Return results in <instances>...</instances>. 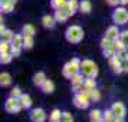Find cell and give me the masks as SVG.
<instances>
[{
    "label": "cell",
    "mask_w": 128,
    "mask_h": 122,
    "mask_svg": "<svg viewBox=\"0 0 128 122\" xmlns=\"http://www.w3.org/2000/svg\"><path fill=\"white\" fill-rule=\"evenodd\" d=\"M79 10H81L82 13H85V14L91 13V10H92V3H91L89 0H84V1H81V3H79Z\"/></svg>",
    "instance_id": "19"
},
{
    "label": "cell",
    "mask_w": 128,
    "mask_h": 122,
    "mask_svg": "<svg viewBox=\"0 0 128 122\" xmlns=\"http://www.w3.org/2000/svg\"><path fill=\"white\" fill-rule=\"evenodd\" d=\"M110 63H111L112 70H114L115 73H122V72H124V69H122V56L118 52L110 59Z\"/></svg>",
    "instance_id": "7"
},
{
    "label": "cell",
    "mask_w": 128,
    "mask_h": 122,
    "mask_svg": "<svg viewBox=\"0 0 128 122\" xmlns=\"http://www.w3.org/2000/svg\"><path fill=\"white\" fill-rule=\"evenodd\" d=\"M88 93H89V98H91V101H95V102H96V101H99V99H101V93H99V91L96 89V88H95V89H91V91L88 89Z\"/></svg>",
    "instance_id": "28"
},
{
    "label": "cell",
    "mask_w": 128,
    "mask_h": 122,
    "mask_svg": "<svg viewBox=\"0 0 128 122\" xmlns=\"http://www.w3.org/2000/svg\"><path fill=\"white\" fill-rule=\"evenodd\" d=\"M62 122H74V116L70 112H64L62 115Z\"/></svg>",
    "instance_id": "36"
},
{
    "label": "cell",
    "mask_w": 128,
    "mask_h": 122,
    "mask_svg": "<svg viewBox=\"0 0 128 122\" xmlns=\"http://www.w3.org/2000/svg\"><path fill=\"white\" fill-rule=\"evenodd\" d=\"M66 7H68V10H69L70 16H74L76 13V10H79V3H78V0H68Z\"/></svg>",
    "instance_id": "17"
},
{
    "label": "cell",
    "mask_w": 128,
    "mask_h": 122,
    "mask_svg": "<svg viewBox=\"0 0 128 122\" xmlns=\"http://www.w3.org/2000/svg\"><path fill=\"white\" fill-rule=\"evenodd\" d=\"M84 86H85V89H95L96 88V82H95V79H94L92 76H88V79H85V82H84Z\"/></svg>",
    "instance_id": "24"
},
{
    "label": "cell",
    "mask_w": 128,
    "mask_h": 122,
    "mask_svg": "<svg viewBox=\"0 0 128 122\" xmlns=\"http://www.w3.org/2000/svg\"><path fill=\"white\" fill-rule=\"evenodd\" d=\"M0 56H2V58H0V62H2L3 65H6V63H10V62H12V59H13V55H12V52L2 53Z\"/></svg>",
    "instance_id": "29"
},
{
    "label": "cell",
    "mask_w": 128,
    "mask_h": 122,
    "mask_svg": "<svg viewBox=\"0 0 128 122\" xmlns=\"http://www.w3.org/2000/svg\"><path fill=\"white\" fill-rule=\"evenodd\" d=\"M19 101H20L22 108H30L32 106V98H30L28 93H22V96L19 98Z\"/></svg>",
    "instance_id": "21"
},
{
    "label": "cell",
    "mask_w": 128,
    "mask_h": 122,
    "mask_svg": "<svg viewBox=\"0 0 128 122\" xmlns=\"http://www.w3.org/2000/svg\"><path fill=\"white\" fill-rule=\"evenodd\" d=\"M122 69H124V72L128 73V56L122 59Z\"/></svg>",
    "instance_id": "38"
},
{
    "label": "cell",
    "mask_w": 128,
    "mask_h": 122,
    "mask_svg": "<svg viewBox=\"0 0 128 122\" xmlns=\"http://www.w3.org/2000/svg\"><path fill=\"white\" fill-rule=\"evenodd\" d=\"M120 3H121V4H124V6H125V4H128V0H120Z\"/></svg>",
    "instance_id": "43"
},
{
    "label": "cell",
    "mask_w": 128,
    "mask_h": 122,
    "mask_svg": "<svg viewBox=\"0 0 128 122\" xmlns=\"http://www.w3.org/2000/svg\"><path fill=\"white\" fill-rule=\"evenodd\" d=\"M111 122H125V121H124V118H121V116H115Z\"/></svg>",
    "instance_id": "41"
},
{
    "label": "cell",
    "mask_w": 128,
    "mask_h": 122,
    "mask_svg": "<svg viewBox=\"0 0 128 122\" xmlns=\"http://www.w3.org/2000/svg\"><path fill=\"white\" fill-rule=\"evenodd\" d=\"M70 81H72V86H79V85H84V82H85V79H84V73H82V72L75 73V75L70 78Z\"/></svg>",
    "instance_id": "16"
},
{
    "label": "cell",
    "mask_w": 128,
    "mask_h": 122,
    "mask_svg": "<svg viewBox=\"0 0 128 122\" xmlns=\"http://www.w3.org/2000/svg\"><path fill=\"white\" fill-rule=\"evenodd\" d=\"M120 33H121V32H118V27H116V26H111V27H108L106 32H105V37H108L111 40H115V39L120 37Z\"/></svg>",
    "instance_id": "12"
},
{
    "label": "cell",
    "mask_w": 128,
    "mask_h": 122,
    "mask_svg": "<svg viewBox=\"0 0 128 122\" xmlns=\"http://www.w3.org/2000/svg\"><path fill=\"white\" fill-rule=\"evenodd\" d=\"M45 82H46V75H45L43 72H38V73L33 76V83H35L36 86H42Z\"/></svg>",
    "instance_id": "18"
},
{
    "label": "cell",
    "mask_w": 128,
    "mask_h": 122,
    "mask_svg": "<svg viewBox=\"0 0 128 122\" xmlns=\"http://www.w3.org/2000/svg\"><path fill=\"white\" fill-rule=\"evenodd\" d=\"M81 63H82V62L78 58L72 59L70 62H68V63L64 66V70H62L64 76H65V78H68V79H70L75 73L81 72Z\"/></svg>",
    "instance_id": "2"
},
{
    "label": "cell",
    "mask_w": 128,
    "mask_h": 122,
    "mask_svg": "<svg viewBox=\"0 0 128 122\" xmlns=\"http://www.w3.org/2000/svg\"><path fill=\"white\" fill-rule=\"evenodd\" d=\"M0 85L3 88H7V86H10L12 85V76L9 75V73H2L0 75Z\"/></svg>",
    "instance_id": "20"
},
{
    "label": "cell",
    "mask_w": 128,
    "mask_h": 122,
    "mask_svg": "<svg viewBox=\"0 0 128 122\" xmlns=\"http://www.w3.org/2000/svg\"><path fill=\"white\" fill-rule=\"evenodd\" d=\"M127 52H128V43H127Z\"/></svg>",
    "instance_id": "45"
},
{
    "label": "cell",
    "mask_w": 128,
    "mask_h": 122,
    "mask_svg": "<svg viewBox=\"0 0 128 122\" xmlns=\"http://www.w3.org/2000/svg\"><path fill=\"white\" fill-rule=\"evenodd\" d=\"M2 35V40L3 42H10L12 43V40H13V37H14V33H13L12 30H4L3 33H0Z\"/></svg>",
    "instance_id": "25"
},
{
    "label": "cell",
    "mask_w": 128,
    "mask_h": 122,
    "mask_svg": "<svg viewBox=\"0 0 128 122\" xmlns=\"http://www.w3.org/2000/svg\"><path fill=\"white\" fill-rule=\"evenodd\" d=\"M10 47H12L10 42H3L2 40V43H0V55H2V53H7Z\"/></svg>",
    "instance_id": "33"
},
{
    "label": "cell",
    "mask_w": 128,
    "mask_h": 122,
    "mask_svg": "<svg viewBox=\"0 0 128 122\" xmlns=\"http://www.w3.org/2000/svg\"><path fill=\"white\" fill-rule=\"evenodd\" d=\"M42 24H43L46 29H53L55 24H56V19H55V16H49V14H46V16L42 17Z\"/></svg>",
    "instance_id": "11"
},
{
    "label": "cell",
    "mask_w": 128,
    "mask_h": 122,
    "mask_svg": "<svg viewBox=\"0 0 128 122\" xmlns=\"http://www.w3.org/2000/svg\"><path fill=\"white\" fill-rule=\"evenodd\" d=\"M4 30H6V27H4V26H3V23H2V26H0V33H3V32H4Z\"/></svg>",
    "instance_id": "42"
},
{
    "label": "cell",
    "mask_w": 128,
    "mask_h": 122,
    "mask_svg": "<svg viewBox=\"0 0 128 122\" xmlns=\"http://www.w3.org/2000/svg\"><path fill=\"white\" fill-rule=\"evenodd\" d=\"M14 4H16L14 0H2V12H4V13L12 12L14 9Z\"/></svg>",
    "instance_id": "13"
},
{
    "label": "cell",
    "mask_w": 128,
    "mask_h": 122,
    "mask_svg": "<svg viewBox=\"0 0 128 122\" xmlns=\"http://www.w3.org/2000/svg\"><path fill=\"white\" fill-rule=\"evenodd\" d=\"M91 104V98H89V95L85 92H78L74 96V105H75L76 108H79V109H86L88 106Z\"/></svg>",
    "instance_id": "4"
},
{
    "label": "cell",
    "mask_w": 128,
    "mask_h": 122,
    "mask_svg": "<svg viewBox=\"0 0 128 122\" xmlns=\"http://www.w3.org/2000/svg\"><path fill=\"white\" fill-rule=\"evenodd\" d=\"M62 115H64V112H60L59 109H53L49 115V119L50 121H62Z\"/></svg>",
    "instance_id": "26"
},
{
    "label": "cell",
    "mask_w": 128,
    "mask_h": 122,
    "mask_svg": "<svg viewBox=\"0 0 128 122\" xmlns=\"http://www.w3.org/2000/svg\"><path fill=\"white\" fill-rule=\"evenodd\" d=\"M46 112L42 109V108H35V109L30 112V121L32 122H45L46 121Z\"/></svg>",
    "instance_id": "8"
},
{
    "label": "cell",
    "mask_w": 128,
    "mask_h": 122,
    "mask_svg": "<svg viewBox=\"0 0 128 122\" xmlns=\"http://www.w3.org/2000/svg\"><path fill=\"white\" fill-rule=\"evenodd\" d=\"M89 118H91V121H92V122H105L104 121V112H101L99 109L91 111Z\"/></svg>",
    "instance_id": "14"
},
{
    "label": "cell",
    "mask_w": 128,
    "mask_h": 122,
    "mask_svg": "<svg viewBox=\"0 0 128 122\" xmlns=\"http://www.w3.org/2000/svg\"><path fill=\"white\" fill-rule=\"evenodd\" d=\"M70 17V13L68 10V7H64V9H59L55 12V19L56 22H60V23H65L68 19Z\"/></svg>",
    "instance_id": "9"
},
{
    "label": "cell",
    "mask_w": 128,
    "mask_h": 122,
    "mask_svg": "<svg viewBox=\"0 0 128 122\" xmlns=\"http://www.w3.org/2000/svg\"><path fill=\"white\" fill-rule=\"evenodd\" d=\"M50 122H62V121H50Z\"/></svg>",
    "instance_id": "44"
},
{
    "label": "cell",
    "mask_w": 128,
    "mask_h": 122,
    "mask_svg": "<svg viewBox=\"0 0 128 122\" xmlns=\"http://www.w3.org/2000/svg\"><path fill=\"white\" fill-rule=\"evenodd\" d=\"M33 43H35L33 36H24V49H32L33 47Z\"/></svg>",
    "instance_id": "31"
},
{
    "label": "cell",
    "mask_w": 128,
    "mask_h": 122,
    "mask_svg": "<svg viewBox=\"0 0 128 122\" xmlns=\"http://www.w3.org/2000/svg\"><path fill=\"white\" fill-rule=\"evenodd\" d=\"M112 112L115 114V116H121V118H124L125 116V114H127V108H125V105L122 104V102H115V104L112 105Z\"/></svg>",
    "instance_id": "10"
},
{
    "label": "cell",
    "mask_w": 128,
    "mask_h": 122,
    "mask_svg": "<svg viewBox=\"0 0 128 122\" xmlns=\"http://www.w3.org/2000/svg\"><path fill=\"white\" fill-rule=\"evenodd\" d=\"M114 46V40H111V39H108V37H105L101 40V47H102V50H105V49H110V47Z\"/></svg>",
    "instance_id": "30"
},
{
    "label": "cell",
    "mask_w": 128,
    "mask_h": 122,
    "mask_svg": "<svg viewBox=\"0 0 128 122\" xmlns=\"http://www.w3.org/2000/svg\"><path fill=\"white\" fill-rule=\"evenodd\" d=\"M115 53H116L115 47L112 46V47H110V49H105V50H104V56H105V58H108V59H111Z\"/></svg>",
    "instance_id": "35"
},
{
    "label": "cell",
    "mask_w": 128,
    "mask_h": 122,
    "mask_svg": "<svg viewBox=\"0 0 128 122\" xmlns=\"http://www.w3.org/2000/svg\"><path fill=\"white\" fill-rule=\"evenodd\" d=\"M81 72L86 76L96 78V75H98V68H96V65L94 63V60L85 59V60H82V63H81Z\"/></svg>",
    "instance_id": "3"
},
{
    "label": "cell",
    "mask_w": 128,
    "mask_h": 122,
    "mask_svg": "<svg viewBox=\"0 0 128 122\" xmlns=\"http://www.w3.org/2000/svg\"><path fill=\"white\" fill-rule=\"evenodd\" d=\"M114 118H115V114L112 112V109H106L104 112V121L105 122H111Z\"/></svg>",
    "instance_id": "32"
},
{
    "label": "cell",
    "mask_w": 128,
    "mask_h": 122,
    "mask_svg": "<svg viewBox=\"0 0 128 122\" xmlns=\"http://www.w3.org/2000/svg\"><path fill=\"white\" fill-rule=\"evenodd\" d=\"M65 36H66V40L69 42V43H75L76 45V43H81V40L84 39V30H82L81 26L74 24V26L68 27Z\"/></svg>",
    "instance_id": "1"
},
{
    "label": "cell",
    "mask_w": 128,
    "mask_h": 122,
    "mask_svg": "<svg viewBox=\"0 0 128 122\" xmlns=\"http://www.w3.org/2000/svg\"><path fill=\"white\" fill-rule=\"evenodd\" d=\"M105 1H106L108 6H116V4L120 3V0H105Z\"/></svg>",
    "instance_id": "40"
},
{
    "label": "cell",
    "mask_w": 128,
    "mask_h": 122,
    "mask_svg": "<svg viewBox=\"0 0 128 122\" xmlns=\"http://www.w3.org/2000/svg\"><path fill=\"white\" fill-rule=\"evenodd\" d=\"M10 52H12L13 56H19L20 55V52H22V49H16V47H10Z\"/></svg>",
    "instance_id": "39"
},
{
    "label": "cell",
    "mask_w": 128,
    "mask_h": 122,
    "mask_svg": "<svg viewBox=\"0 0 128 122\" xmlns=\"http://www.w3.org/2000/svg\"><path fill=\"white\" fill-rule=\"evenodd\" d=\"M40 88H42V91H43L45 93H52L53 91H55V83H53L50 79H46V82H45Z\"/></svg>",
    "instance_id": "22"
},
{
    "label": "cell",
    "mask_w": 128,
    "mask_h": 122,
    "mask_svg": "<svg viewBox=\"0 0 128 122\" xmlns=\"http://www.w3.org/2000/svg\"><path fill=\"white\" fill-rule=\"evenodd\" d=\"M112 20H114L116 24L128 23V12L124 7H118V9H115V12L112 13Z\"/></svg>",
    "instance_id": "5"
},
{
    "label": "cell",
    "mask_w": 128,
    "mask_h": 122,
    "mask_svg": "<svg viewBox=\"0 0 128 122\" xmlns=\"http://www.w3.org/2000/svg\"><path fill=\"white\" fill-rule=\"evenodd\" d=\"M120 39H121L125 45H127V43H128V30H124V32H121V33H120Z\"/></svg>",
    "instance_id": "37"
},
{
    "label": "cell",
    "mask_w": 128,
    "mask_h": 122,
    "mask_svg": "<svg viewBox=\"0 0 128 122\" xmlns=\"http://www.w3.org/2000/svg\"><path fill=\"white\" fill-rule=\"evenodd\" d=\"M66 0H50V6L55 9V10H59V9H64L66 7Z\"/></svg>",
    "instance_id": "23"
},
{
    "label": "cell",
    "mask_w": 128,
    "mask_h": 122,
    "mask_svg": "<svg viewBox=\"0 0 128 122\" xmlns=\"http://www.w3.org/2000/svg\"><path fill=\"white\" fill-rule=\"evenodd\" d=\"M12 46L16 47V49H22V47H24V36L14 35V37H13V40H12Z\"/></svg>",
    "instance_id": "15"
},
{
    "label": "cell",
    "mask_w": 128,
    "mask_h": 122,
    "mask_svg": "<svg viewBox=\"0 0 128 122\" xmlns=\"http://www.w3.org/2000/svg\"><path fill=\"white\" fill-rule=\"evenodd\" d=\"M10 96H12V98H16V99L20 98V96H22V91H20V88L19 86L13 88L12 91H10Z\"/></svg>",
    "instance_id": "34"
},
{
    "label": "cell",
    "mask_w": 128,
    "mask_h": 122,
    "mask_svg": "<svg viewBox=\"0 0 128 122\" xmlns=\"http://www.w3.org/2000/svg\"><path fill=\"white\" fill-rule=\"evenodd\" d=\"M36 30L33 24H24L23 26V35L24 36H35Z\"/></svg>",
    "instance_id": "27"
},
{
    "label": "cell",
    "mask_w": 128,
    "mask_h": 122,
    "mask_svg": "<svg viewBox=\"0 0 128 122\" xmlns=\"http://www.w3.org/2000/svg\"><path fill=\"white\" fill-rule=\"evenodd\" d=\"M4 109L9 112V114H18L19 111L22 109V105H20V101L16 98H12V96H9L6 101V104H4Z\"/></svg>",
    "instance_id": "6"
}]
</instances>
